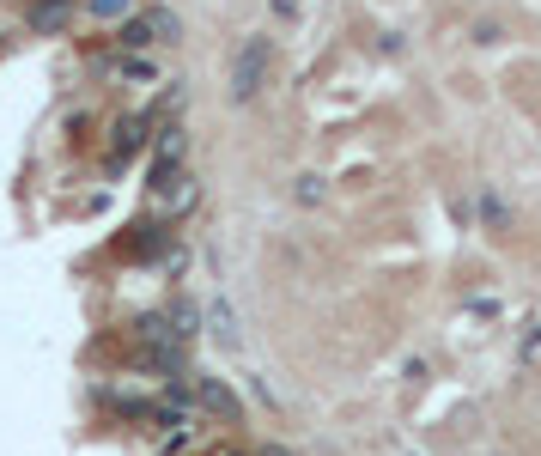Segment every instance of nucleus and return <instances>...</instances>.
Masks as SVG:
<instances>
[{
    "instance_id": "obj_1",
    "label": "nucleus",
    "mask_w": 541,
    "mask_h": 456,
    "mask_svg": "<svg viewBox=\"0 0 541 456\" xmlns=\"http://www.w3.org/2000/svg\"><path fill=\"white\" fill-rule=\"evenodd\" d=\"M262 73H268V43L250 37L238 49V61H231V98H256L262 92Z\"/></svg>"
},
{
    "instance_id": "obj_2",
    "label": "nucleus",
    "mask_w": 541,
    "mask_h": 456,
    "mask_svg": "<svg viewBox=\"0 0 541 456\" xmlns=\"http://www.w3.org/2000/svg\"><path fill=\"white\" fill-rule=\"evenodd\" d=\"M177 31H183V25H177L165 7H152L140 25H128V37H122V43H177Z\"/></svg>"
},
{
    "instance_id": "obj_3",
    "label": "nucleus",
    "mask_w": 541,
    "mask_h": 456,
    "mask_svg": "<svg viewBox=\"0 0 541 456\" xmlns=\"http://www.w3.org/2000/svg\"><path fill=\"white\" fill-rule=\"evenodd\" d=\"M92 13H98V19H122V13H128V0H92Z\"/></svg>"
},
{
    "instance_id": "obj_4",
    "label": "nucleus",
    "mask_w": 541,
    "mask_h": 456,
    "mask_svg": "<svg viewBox=\"0 0 541 456\" xmlns=\"http://www.w3.org/2000/svg\"><path fill=\"white\" fill-rule=\"evenodd\" d=\"M268 456H286V450H268Z\"/></svg>"
}]
</instances>
